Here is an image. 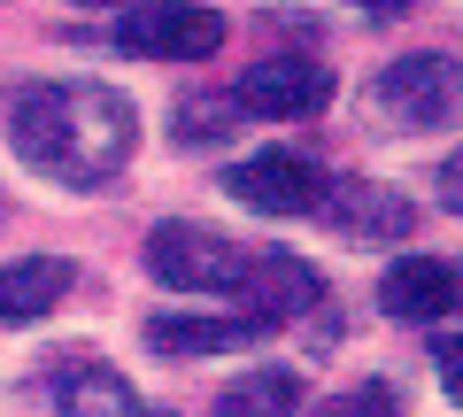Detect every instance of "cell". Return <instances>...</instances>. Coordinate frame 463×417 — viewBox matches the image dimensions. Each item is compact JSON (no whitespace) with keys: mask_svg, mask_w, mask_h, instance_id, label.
<instances>
[{"mask_svg":"<svg viewBox=\"0 0 463 417\" xmlns=\"http://www.w3.org/2000/svg\"><path fill=\"white\" fill-rule=\"evenodd\" d=\"M317 294H325V279H317L301 255H248V279H240V317L263 333V325H286V317H309Z\"/></svg>","mask_w":463,"mask_h":417,"instance_id":"52a82bcc","label":"cell"},{"mask_svg":"<svg viewBox=\"0 0 463 417\" xmlns=\"http://www.w3.org/2000/svg\"><path fill=\"white\" fill-rule=\"evenodd\" d=\"M224 194L248 201L255 217H309L317 201H325V170L294 147H263V155L224 163Z\"/></svg>","mask_w":463,"mask_h":417,"instance_id":"5b68a950","label":"cell"},{"mask_svg":"<svg viewBox=\"0 0 463 417\" xmlns=\"http://www.w3.org/2000/svg\"><path fill=\"white\" fill-rule=\"evenodd\" d=\"M116 54H139V62H209L224 47V16L201 8V0H139L116 16Z\"/></svg>","mask_w":463,"mask_h":417,"instance_id":"7a4b0ae2","label":"cell"},{"mask_svg":"<svg viewBox=\"0 0 463 417\" xmlns=\"http://www.w3.org/2000/svg\"><path fill=\"white\" fill-rule=\"evenodd\" d=\"M147 270L163 286H178V294H240V279H248V248H232L224 232H209V224H155L147 232Z\"/></svg>","mask_w":463,"mask_h":417,"instance_id":"3957f363","label":"cell"},{"mask_svg":"<svg viewBox=\"0 0 463 417\" xmlns=\"http://www.w3.org/2000/svg\"><path fill=\"white\" fill-rule=\"evenodd\" d=\"M232 117H240V109H232V93H224V100H201V109H178L170 132H178V147H185V139H216Z\"/></svg>","mask_w":463,"mask_h":417,"instance_id":"9a60e30c","label":"cell"},{"mask_svg":"<svg viewBox=\"0 0 463 417\" xmlns=\"http://www.w3.org/2000/svg\"><path fill=\"white\" fill-rule=\"evenodd\" d=\"M355 8H371V16H394V8H402V0H355Z\"/></svg>","mask_w":463,"mask_h":417,"instance_id":"e0dca14e","label":"cell"},{"mask_svg":"<svg viewBox=\"0 0 463 417\" xmlns=\"http://www.w3.org/2000/svg\"><path fill=\"white\" fill-rule=\"evenodd\" d=\"M325 100H332V70L309 62V54H270V62H255L248 78L232 85V109L240 117H270V124L317 117Z\"/></svg>","mask_w":463,"mask_h":417,"instance_id":"8992f818","label":"cell"},{"mask_svg":"<svg viewBox=\"0 0 463 417\" xmlns=\"http://www.w3.org/2000/svg\"><path fill=\"white\" fill-rule=\"evenodd\" d=\"M62 417H170V410H155L147 394H139L124 371H109V364H78V371H62Z\"/></svg>","mask_w":463,"mask_h":417,"instance_id":"8fae6325","label":"cell"},{"mask_svg":"<svg viewBox=\"0 0 463 417\" xmlns=\"http://www.w3.org/2000/svg\"><path fill=\"white\" fill-rule=\"evenodd\" d=\"M371 117L394 132H432L456 117V54H402L371 78Z\"/></svg>","mask_w":463,"mask_h":417,"instance_id":"277c9868","label":"cell"},{"mask_svg":"<svg viewBox=\"0 0 463 417\" xmlns=\"http://www.w3.org/2000/svg\"><path fill=\"white\" fill-rule=\"evenodd\" d=\"M379 309L402 325H440L456 309V263L448 255H402L379 279Z\"/></svg>","mask_w":463,"mask_h":417,"instance_id":"9c48e42d","label":"cell"},{"mask_svg":"<svg viewBox=\"0 0 463 417\" xmlns=\"http://www.w3.org/2000/svg\"><path fill=\"white\" fill-rule=\"evenodd\" d=\"M432 355H440V386H448V402L463 394V348L456 340H432Z\"/></svg>","mask_w":463,"mask_h":417,"instance_id":"2e32d148","label":"cell"},{"mask_svg":"<svg viewBox=\"0 0 463 417\" xmlns=\"http://www.w3.org/2000/svg\"><path fill=\"white\" fill-rule=\"evenodd\" d=\"M317 417H402V402H394V386H386V379H371V386H347L340 402H325Z\"/></svg>","mask_w":463,"mask_h":417,"instance_id":"5bb4252c","label":"cell"},{"mask_svg":"<svg viewBox=\"0 0 463 417\" xmlns=\"http://www.w3.org/2000/svg\"><path fill=\"white\" fill-rule=\"evenodd\" d=\"M8 139L39 178L62 185H109L139 147V117L116 85L62 78V85H24L8 100Z\"/></svg>","mask_w":463,"mask_h":417,"instance_id":"6da1fadb","label":"cell"},{"mask_svg":"<svg viewBox=\"0 0 463 417\" xmlns=\"http://www.w3.org/2000/svg\"><path fill=\"white\" fill-rule=\"evenodd\" d=\"M332 217V232L340 240H402L417 224V209L394 194V185H371V178H340V185H325V201H317Z\"/></svg>","mask_w":463,"mask_h":417,"instance_id":"ba28073f","label":"cell"},{"mask_svg":"<svg viewBox=\"0 0 463 417\" xmlns=\"http://www.w3.org/2000/svg\"><path fill=\"white\" fill-rule=\"evenodd\" d=\"M78 270L62 255H24V263H0V325H39L54 301L70 294Z\"/></svg>","mask_w":463,"mask_h":417,"instance_id":"30bf717a","label":"cell"},{"mask_svg":"<svg viewBox=\"0 0 463 417\" xmlns=\"http://www.w3.org/2000/svg\"><path fill=\"white\" fill-rule=\"evenodd\" d=\"M216 417H301V379L294 371H248L240 386L216 394Z\"/></svg>","mask_w":463,"mask_h":417,"instance_id":"4fadbf2b","label":"cell"},{"mask_svg":"<svg viewBox=\"0 0 463 417\" xmlns=\"http://www.w3.org/2000/svg\"><path fill=\"white\" fill-rule=\"evenodd\" d=\"M147 340L163 355H232V348H255V325L248 317H185V309H163V317H147Z\"/></svg>","mask_w":463,"mask_h":417,"instance_id":"7c38bea8","label":"cell"},{"mask_svg":"<svg viewBox=\"0 0 463 417\" xmlns=\"http://www.w3.org/2000/svg\"><path fill=\"white\" fill-rule=\"evenodd\" d=\"M70 8H116V0H70Z\"/></svg>","mask_w":463,"mask_h":417,"instance_id":"ac0fdd59","label":"cell"}]
</instances>
